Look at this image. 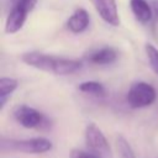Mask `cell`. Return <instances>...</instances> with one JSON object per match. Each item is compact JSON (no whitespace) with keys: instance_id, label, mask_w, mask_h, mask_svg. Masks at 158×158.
<instances>
[{"instance_id":"6da1fadb","label":"cell","mask_w":158,"mask_h":158,"mask_svg":"<svg viewBox=\"0 0 158 158\" xmlns=\"http://www.w3.org/2000/svg\"><path fill=\"white\" fill-rule=\"evenodd\" d=\"M21 60L32 68L54 75H70L83 67V63L79 59L56 57L42 52H26L21 56Z\"/></svg>"},{"instance_id":"7a4b0ae2","label":"cell","mask_w":158,"mask_h":158,"mask_svg":"<svg viewBox=\"0 0 158 158\" xmlns=\"http://www.w3.org/2000/svg\"><path fill=\"white\" fill-rule=\"evenodd\" d=\"M1 149L15 151L31 154H41L52 149V142L46 137H33L26 139H5L1 141Z\"/></svg>"},{"instance_id":"3957f363","label":"cell","mask_w":158,"mask_h":158,"mask_svg":"<svg viewBox=\"0 0 158 158\" xmlns=\"http://www.w3.org/2000/svg\"><path fill=\"white\" fill-rule=\"evenodd\" d=\"M157 99V91L153 85L147 81H135L131 84L127 94L126 101L132 109H142L151 106Z\"/></svg>"},{"instance_id":"277c9868","label":"cell","mask_w":158,"mask_h":158,"mask_svg":"<svg viewBox=\"0 0 158 158\" xmlns=\"http://www.w3.org/2000/svg\"><path fill=\"white\" fill-rule=\"evenodd\" d=\"M84 137H85V143L90 151L95 152L101 158H111L110 144L102 131L94 122L86 125Z\"/></svg>"},{"instance_id":"5b68a950","label":"cell","mask_w":158,"mask_h":158,"mask_svg":"<svg viewBox=\"0 0 158 158\" xmlns=\"http://www.w3.org/2000/svg\"><path fill=\"white\" fill-rule=\"evenodd\" d=\"M12 115L16 122L25 128H37L44 121V116L41 111L25 104L17 105L14 109Z\"/></svg>"},{"instance_id":"8992f818","label":"cell","mask_w":158,"mask_h":158,"mask_svg":"<svg viewBox=\"0 0 158 158\" xmlns=\"http://www.w3.org/2000/svg\"><path fill=\"white\" fill-rule=\"evenodd\" d=\"M99 16L109 25L116 27L120 25V15L116 0H91Z\"/></svg>"},{"instance_id":"52a82bcc","label":"cell","mask_w":158,"mask_h":158,"mask_svg":"<svg viewBox=\"0 0 158 158\" xmlns=\"http://www.w3.org/2000/svg\"><path fill=\"white\" fill-rule=\"evenodd\" d=\"M28 14L30 12L27 10L20 6H10L5 21V32L7 35H14L19 32L23 27Z\"/></svg>"},{"instance_id":"ba28073f","label":"cell","mask_w":158,"mask_h":158,"mask_svg":"<svg viewBox=\"0 0 158 158\" xmlns=\"http://www.w3.org/2000/svg\"><path fill=\"white\" fill-rule=\"evenodd\" d=\"M89 22H90V16L88 11L83 7H79L69 16L67 21V27L72 33L78 35V33L84 32L88 28Z\"/></svg>"},{"instance_id":"9c48e42d","label":"cell","mask_w":158,"mask_h":158,"mask_svg":"<svg viewBox=\"0 0 158 158\" xmlns=\"http://www.w3.org/2000/svg\"><path fill=\"white\" fill-rule=\"evenodd\" d=\"M117 56L118 53L115 48L106 46L90 52L89 56L86 57V60L95 65H106V64L114 63L117 59Z\"/></svg>"},{"instance_id":"30bf717a","label":"cell","mask_w":158,"mask_h":158,"mask_svg":"<svg viewBox=\"0 0 158 158\" xmlns=\"http://www.w3.org/2000/svg\"><path fill=\"white\" fill-rule=\"evenodd\" d=\"M130 7L136 20L142 23H147L153 19L152 5L146 0H130Z\"/></svg>"},{"instance_id":"8fae6325","label":"cell","mask_w":158,"mask_h":158,"mask_svg":"<svg viewBox=\"0 0 158 158\" xmlns=\"http://www.w3.org/2000/svg\"><path fill=\"white\" fill-rule=\"evenodd\" d=\"M19 81L10 77L0 78V110H4L7 99L12 95V93L17 89Z\"/></svg>"},{"instance_id":"7c38bea8","label":"cell","mask_w":158,"mask_h":158,"mask_svg":"<svg viewBox=\"0 0 158 158\" xmlns=\"http://www.w3.org/2000/svg\"><path fill=\"white\" fill-rule=\"evenodd\" d=\"M78 90L81 91V93H84V94H89V95L96 96V98H104V96H106V89H105V86L100 81H95V80L81 81L78 85Z\"/></svg>"},{"instance_id":"4fadbf2b","label":"cell","mask_w":158,"mask_h":158,"mask_svg":"<svg viewBox=\"0 0 158 158\" xmlns=\"http://www.w3.org/2000/svg\"><path fill=\"white\" fill-rule=\"evenodd\" d=\"M116 149L118 152L120 158H136L135 151L122 135H118L116 137Z\"/></svg>"},{"instance_id":"5bb4252c","label":"cell","mask_w":158,"mask_h":158,"mask_svg":"<svg viewBox=\"0 0 158 158\" xmlns=\"http://www.w3.org/2000/svg\"><path fill=\"white\" fill-rule=\"evenodd\" d=\"M144 52H146L151 69L158 75V49L152 43H146L144 44Z\"/></svg>"},{"instance_id":"9a60e30c","label":"cell","mask_w":158,"mask_h":158,"mask_svg":"<svg viewBox=\"0 0 158 158\" xmlns=\"http://www.w3.org/2000/svg\"><path fill=\"white\" fill-rule=\"evenodd\" d=\"M37 4V0H7V5L10 6H20L28 12H31Z\"/></svg>"},{"instance_id":"2e32d148","label":"cell","mask_w":158,"mask_h":158,"mask_svg":"<svg viewBox=\"0 0 158 158\" xmlns=\"http://www.w3.org/2000/svg\"><path fill=\"white\" fill-rule=\"evenodd\" d=\"M69 158H101L93 151H83L79 148H73L69 152Z\"/></svg>"},{"instance_id":"e0dca14e","label":"cell","mask_w":158,"mask_h":158,"mask_svg":"<svg viewBox=\"0 0 158 158\" xmlns=\"http://www.w3.org/2000/svg\"><path fill=\"white\" fill-rule=\"evenodd\" d=\"M151 5H152V9H153V17L156 20H158V0H153Z\"/></svg>"}]
</instances>
